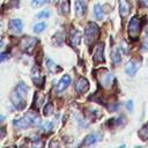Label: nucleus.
Instances as JSON below:
<instances>
[{"mask_svg":"<svg viewBox=\"0 0 148 148\" xmlns=\"http://www.w3.org/2000/svg\"><path fill=\"white\" fill-rule=\"evenodd\" d=\"M28 90H29V88L23 82H20L16 86V89L10 95V99H12V103L15 106V109L22 110L25 108V105H27L25 97L28 95Z\"/></svg>","mask_w":148,"mask_h":148,"instance_id":"nucleus-1","label":"nucleus"},{"mask_svg":"<svg viewBox=\"0 0 148 148\" xmlns=\"http://www.w3.org/2000/svg\"><path fill=\"white\" fill-rule=\"evenodd\" d=\"M98 35H99L98 25L94 22H89L86 25V29H84V42H86V44L91 45L98 38Z\"/></svg>","mask_w":148,"mask_h":148,"instance_id":"nucleus-2","label":"nucleus"},{"mask_svg":"<svg viewBox=\"0 0 148 148\" xmlns=\"http://www.w3.org/2000/svg\"><path fill=\"white\" fill-rule=\"evenodd\" d=\"M97 79H98L99 83L102 84V87L110 88L113 82V74L111 72H109L108 69H101L97 74Z\"/></svg>","mask_w":148,"mask_h":148,"instance_id":"nucleus-3","label":"nucleus"},{"mask_svg":"<svg viewBox=\"0 0 148 148\" xmlns=\"http://www.w3.org/2000/svg\"><path fill=\"white\" fill-rule=\"evenodd\" d=\"M140 28H141V22L140 18L138 16H134L131 18V21L128 22V35L135 39L140 32Z\"/></svg>","mask_w":148,"mask_h":148,"instance_id":"nucleus-4","label":"nucleus"},{"mask_svg":"<svg viewBox=\"0 0 148 148\" xmlns=\"http://www.w3.org/2000/svg\"><path fill=\"white\" fill-rule=\"evenodd\" d=\"M37 38L35 37H30V36H27V37H23L20 42V47L23 50V51H30L31 49H34V46L37 44Z\"/></svg>","mask_w":148,"mask_h":148,"instance_id":"nucleus-5","label":"nucleus"},{"mask_svg":"<svg viewBox=\"0 0 148 148\" xmlns=\"http://www.w3.org/2000/svg\"><path fill=\"white\" fill-rule=\"evenodd\" d=\"M104 44L103 43H98L95 49H94V53H92V59L95 62H103L104 61Z\"/></svg>","mask_w":148,"mask_h":148,"instance_id":"nucleus-6","label":"nucleus"},{"mask_svg":"<svg viewBox=\"0 0 148 148\" xmlns=\"http://www.w3.org/2000/svg\"><path fill=\"white\" fill-rule=\"evenodd\" d=\"M82 40V32L77 29H72L69 35V42L73 47H77Z\"/></svg>","mask_w":148,"mask_h":148,"instance_id":"nucleus-7","label":"nucleus"},{"mask_svg":"<svg viewBox=\"0 0 148 148\" xmlns=\"http://www.w3.org/2000/svg\"><path fill=\"white\" fill-rule=\"evenodd\" d=\"M88 89H89V83H88L87 79L86 77H82V76L79 77V80L75 83V90L79 94H84V92L88 91Z\"/></svg>","mask_w":148,"mask_h":148,"instance_id":"nucleus-8","label":"nucleus"},{"mask_svg":"<svg viewBox=\"0 0 148 148\" xmlns=\"http://www.w3.org/2000/svg\"><path fill=\"white\" fill-rule=\"evenodd\" d=\"M138 69H139V64H138L135 60H130V61L126 64V66H125V72H126V74H128L130 76H134V75L136 74Z\"/></svg>","mask_w":148,"mask_h":148,"instance_id":"nucleus-9","label":"nucleus"},{"mask_svg":"<svg viewBox=\"0 0 148 148\" xmlns=\"http://www.w3.org/2000/svg\"><path fill=\"white\" fill-rule=\"evenodd\" d=\"M31 79H32V81L35 82L36 86H42L43 82H44V77L40 75V71L37 66H35L31 71Z\"/></svg>","mask_w":148,"mask_h":148,"instance_id":"nucleus-10","label":"nucleus"},{"mask_svg":"<svg viewBox=\"0 0 148 148\" xmlns=\"http://www.w3.org/2000/svg\"><path fill=\"white\" fill-rule=\"evenodd\" d=\"M101 139H102L101 134H98V133H90V134H88V135L86 136V139H84V141L82 142V145H83V146H91V145L98 142Z\"/></svg>","mask_w":148,"mask_h":148,"instance_id":"nucleus-11","label":"nucleus"},{"mask_svg":"<svg viewBox=\"0 0 148 148\" xmlns=\"http://www.w3.org/2000/svg\"><path fill=\"white\" fill-rule=\"evenodd\" d=\"M86 10H87V3L86 1L83 0H76L75 1V14L81 17L86 14Z\"/></svg>","mask_w":148,"mask_h":148,"instance_id":"nucleus-12","label":"nucleus"},{"mask_svg":"<svg viewBox=\"0 0 148 148\" xmlns=\"http://www.w3.org/2000/svg\"><path fill=\"white\" fill-rule=\"evenodd\" d=\"M69 84H71V76L66 74V75H64V76L60 79V81H59V83H58V87H57V91H58V92L64 91L65 89L68 88Z\"/></svg>","mask_w":148,"mask_h":148,"instance_id":"nucleus-13","label":"nucleus"},{"mask_svg":"<svg viewBox=\"0 0 148 148\" xmlns=\"http://www.w3.org/2000/svg\"><path fill=\"white\" fill-rule=\"evenodd\" d=\"M9 28H10L12 31L18 34L23 29V23H22V21L20 18H13V20L9 21Z\"/></svg>","mask_w":148,"mask_h":148,"instance_id":"nucleus-14","label":"nucleus"},{"mask_svg":"<svg viewBox=\"0 0 148 148\" xmlns=\"http://www.w3.org/2000/svg\"><path fill=\"white\" fill-rule=\"evenodd\" d=\"M24 118H25V120L28 121L29 126H32V125H37V124H39V117H38V114H37V113H35V112H32V111L28 112V113L24 116Z\"/></svg>","mask_w":148,"mask_h":148,"instance_id":"nucleus-15","label":"nucleus"},{"mask_svg":"<svg viewBox=\"0 0 148 148\" xmlns=\"http://www.w3.org/2000/svg\"><path fill=\"white\" fill-rule=\"evenodd\" d=\"M58 8H59L60 14H62V15H68L69 8H71V6H69V0H59Z\"/></svg>","mask_w":148,"mask_h":148,"instance_id":"nucleus-16","label":"nucleus"},{"mask_svg":"<svg viewBox=\"0 0 148 148\" xmlns=\"http://www.w3.org/2000/svg\"><path fill=\"white\" fill-rule=\"evenodd\" d=\"M119 13L123 17L127 16L130 13V3L127 0H119Z\"/></svg>","mask_w":148,"mask_h":148,"instance_id":"nucleus-17","label":"nucleus"},{"mask_svg":"<svg viewBox=\"0 0 148 148\" xmlns=\"http://www.w3.org/2000/svg\"><path fill=\"white\" fill-rule=\"evenodd\" d=\"M13 125H14L15 128H18V130H23V128L29 127V124H28V121L25 120L24 117L21 118V119H16V120H14Z\"/></svg>","mask_w":148,"mask_h":148,"instance_id":"nucleus-18","label":"nucleus"},{"mask_svg":"<svg viewBox=\"0 0 148 148\" xmlns=\"http://www.w3.org/2000/svg\"><path fill=\"white\" fill-rule=\"evenodd\" d=\"M111 61L117 66L120 61H121V57H120V50L119 49H114L111 52Z\"/></svg>","mask_w":148,"mask_h":148,"instance_id":"nucleus-19","label":"nucleus"},{"mask_svg":"<svg viewBox=\"0 0 148 148\" xmlns=\"http://www.w3.org/2000/svg\"><path fill=\"white\" fill-rule=\"evenodd\" d=\"M45 62H46V67H47V69H49L51 73H57L58 71H60V68H58V67H57L56 62H54L52 59H50V58H46Z\"/></svg>","mask_w":148,"mask_h":148,"instance_id":"nucleus-20","label":"nucleus"},{"mask_svg":"<svg viewBox=\"0 0 148 148\" xmlns=\"http://www.w3.org/2000/svg\"><path fill=\"white\" fill-rule=\"evenodd\" d=\"M138 135H139L140 139L143 140V141H145V140H148V123L141 127V130L138 132Z\"/></svg>","mask_w":148,"mask_h":148,"instance_id":"nucleus-21","label":"nucleus"},{"mask_svg":"<svg viewBox=\"0 0 148 148\" xmlns=\"http://www.w3.org/2000/svg\"><path fill=\"white\" fill-rule=\"evenodd\" d=\"M94 14H95V17H96L97 20H102L103 16H104V14H103V9H102V7H101L98 3L95 5V7H94Z\"/></svg>","mask_w":148,"mask_h":148,"instance_id":"nucleus-22","label":"nucleus"},{"mask_svg":"<svg viewBox=\"0 0 148 148\" xmlns=\"http://www.w3.org/2000/svg\"><path fill=\"white\" fill-rule=\"evenodd\" d=\"M45 28H46V23H44V22H39V23H37V24L34 25L32 31L36 32V34H40V32H43V31L45 30Z\"/></svg>","mask_w":148,"mask_h":148,"instance_id":"nucleus-23","label":"nucleus"},{"mask_svg":"<svg viewBox=\"0 0 148 148\" xmlns=\"http://www.w3.org/2000/svg\"><path fill=\"white\" fill-rule=\"evenodd\" d=\"M52 128H53V121H46V123H44L43 126H42V130H43L45 133L51 132Z\"/></svg>","mask_w":148,"mask_h":148,"instance_id":"nucleus-24","label":"nucleus"},{"mask_svg":"<svg viewBox=\"0 0 148 148\" xmlns=\"http://www.w3.org/2000/svg\"><path fill=\"white\" fill-rule=\"evenodd\" d=\"M52 112H53V105L51 104V103H47L45 106H44V116H50V114H52Z\"/></svg>","mask_w":148,"mask_h":148,"instance_id":"nucleus-25","label":"nucleus"},{"mask_svg":"<svg viewBox=\"0 0 148 148\" xmlns=\"http://www.w3.org/2000/svg\"><path fill=\"white\" fill-rule=\"evenodd\" d=\"M50 16V12L49 10H42V12H39L38 14H37V17L38 18H46V17H49Z\"/></svg>","mask_w":148,"mask_h":148,"instance_id":"nucleus-26","label":"nucleus"},{"mask_svg":"<svg viewBox=\"0 0 148 148\" xmlns=\"http://www.w3.org/2000/svg\"><path fill=\"white\" fill-rule=\"evenodd\" d=\"M126 108L128 111H133V101H128L126 103Z\"/></svg>","mask_w":148,"mask_h":148,"instance_id":"nucleus-27","label":"nucleus"},{"mask_svg":"<svg viewBox=\"0 0 148 148\" xmlns=\"http://www.w3.org/2000/svg\"><path fill=\"white\" fill-rule=\"evenodd\" d=\"M43 2L42 1H39V0H32L31 1V6L32 7H37V6H40Z\"/></svg>","mask_w":148,"mask_h":148,"instance_id":"nucleus-28","label":"nucleus"},{"mask_svg":"<svg viewBox=\"0 0 148 148\" xmlns=\"http://www.w3.org/2000/svg\"><path fill=\"white\" fill-rule=\"evenodd\" d=\"M145 43H146V45L148 46V28L146 29V36H145Z\"/></svg>","mask_w":148,"mask_h":148,"instance_id":"nucleus-29","label":"nucleus"},{"mask_svg":"<svg viewBox=\"0 0 148 148\" xmlns=\"http://www.w3.org/2000/svg\"><path fill=\"white\" fill-rule=\"evenodd\" d=\"M6 58H7V53H5V52H3V53H1V61H3Z\"/></svg>","mask_w":148,"mask_h":148,"instance_id":"nucleus-30","label":"nucleus"},{"mask_svg":"<svg viewBox=\"0 0 148 148\" xmlns=\"http://www.w3.org/2000/svg\"><path fill=\"white\" fill-rule=\"evenodd\" d=\"M141 3H142L145 7H148V0H141Z\"/></svg>","mask_w":148,"mask_h":148,"instance_id":"nucleus-31","label":"nucleus"},{"mask_svg":"<svg viewBox=\"0 0 148 148\" xmlns=\"http://www.w3.org/2000/svg\"><path fill=\"white\" fill-rule=\"evenodd\" d=\"M56 0H45V2H54Z\"/></svg>","mask_w":148,"mask_h":148,"instance_id":"nucleus-32","label":"nucleus"}]
</instances>
